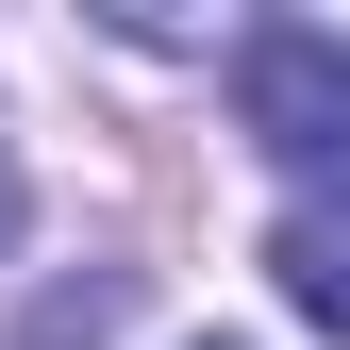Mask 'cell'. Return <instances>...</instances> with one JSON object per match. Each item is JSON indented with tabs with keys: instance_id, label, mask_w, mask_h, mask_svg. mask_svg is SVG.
Listing matches in <instances>:
<instances>
[{
	"instance_id": "3957f363",
	"label": "cell",
	"mask_w": 350,
	"mask_h": 350,
	"mask_svg": "<svg viewBox=\"0 0 350 350\" xmlns=\"http://www.w3.org/2000/svg\"><path fill=\"white\" fill-rule=\"evenodd\" d=\"M17 217H33V184H17V150H0V250H17Z\"/></svg>"
},
{
	"instance_id": "7a4b0ae2",
	"label": "cell",
	"mask_w": 350,
	"mask_h": 350,
	"mask_svg": "<svg viewBox=\"0 0 350 350\" xmlns=\"http://www.w3.org/2000/svg\"><path fill=\"white\" fill-rule=\"evenodd\" d=\"M267 284H284L300 334L350 350V200H300V217H284V234H267Z\"/></svg>"
},
{
	"instance_id": "6da1fadb",
	"label": "cell",
	"mask_w": 350,
	"mask_h": 350,
	"mask_svg": "<svg viewBox=\"0 0 350 350\" xmlns=\"http://www.w3.org/2000/svg\"><path fill=\"white\" fill-rule=\"evenodd\" d=\"M234 117H250V150H267L300 200H350V33L267 17L234 51Z\"/></svg>"
}]
</instances>
